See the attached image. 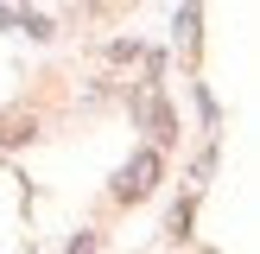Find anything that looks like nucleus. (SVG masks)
<instances>
[{
	"label": "nucleus",
	"mask_w": 260,
	"mask_h": 254,
	"mask_svg": "<svg viewBox=\"0 0 260 254\" xmlns=\"http://www.w3.org/2000/svg\"><path fill=\"white\" fill-rule=\"evenodd\" d=\"M152 178H159V152H140V159L121 172V197H127V203H140V197L152 190Z\"/></svg>",
	"instance_id": "f257e3e1"
}]
</instances>
